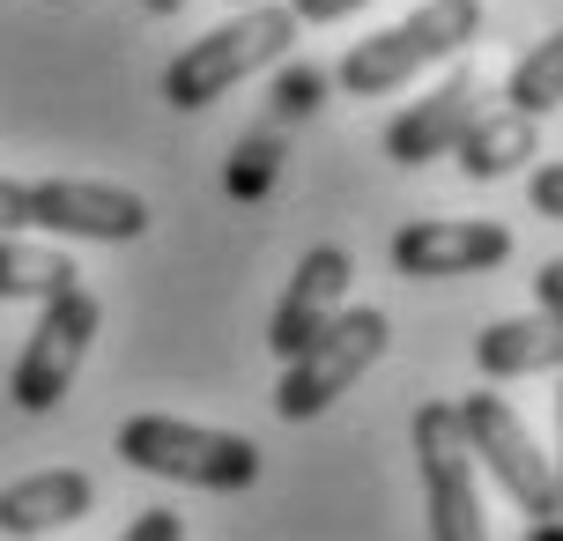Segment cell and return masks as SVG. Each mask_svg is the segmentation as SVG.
<instances>
[{
    "mask_svg": "<svg viewBox=\"0 0 563 541\" xmlns=\"http://www.w3.org/2000/svg\"><path fill=\"white\" fill-rule=\"evenodd\" d=\"M534 312H563V260H541V275H534Z\"/></svg>",
    "mask_w": 563,
    "mask_h": 541,
    "instance_id": "603a6c76",
    "label": "cell"
},
{
    "mask_svg": "<svg viewBox=\"0 0 563 541\" xmlns=\"http://www.w3.org/2000/svg\"><path fill=\"white\" fill-rule=\"evenodd\" d=\"M511 260V230L505 223H408L394 230V267L408 283H452V275H489Z\"/></svg>",
    "mask_w": 563,
    "mask_h": 541,
    "instance_id": "30bf717a",
    "label": "cell"
},
{
    "mask_svg": "<svg viewBox=\"0 0 563 541\" xmlns=\"http://www.w3.org/2000/svg\"><path fill=\"white\" fill-rule=\"evenodd\" d=\"M489 97H497V89L482 82L475 67L445 75L430 97H416L408 112L386 119V156H394V164H408V172H416V164H430V156H452V142H460V134L489 112Z\"/></svg>",
    "mask_w": 563,
    "mask_h": 541,
    "instance_id": "9c48e42d",
    "label": "cell"
},
{
    "mask_svg": "<svg viewBox=\"0 0 563 541\" xmlns=\"http://www.w3.org/2000/svg\"><path fill=\"white\" fill-rule=\"evenodd\" d=\"M30 230L89 238V245H126L148 230V200L104 178H30Z\"/></svg>",
    "mask_w": 563,
    "mask_h": 541,
    "instance_id": "ba28073f",
    "label": "cell"
},
{
    "mask_svg": "<svg viewBox=\"0 0 563 541\" xmlns=\"http://www.w3.org/2000/svg\"><path fill=\"white\" fill-rule=\"evenodd\" d=\"M534 156H541V119H527V112H482L452 142V164H460V178H475V186H497V178L527 172Z\"/></svg>",
    "mask_w": 563,
    "mask_h": 541,
    "instance_id": "5bb4252c",
    "label": "cell"
},
{
    "mask_svg": "<svg viewBox=\"0 0 563 541\" xmlns=\"http://www.w3.org/2000/svg\"><path fill=\"white\" fill-rule=\"evenodd\" d=\"M349 253L341 245H311L305 260H297V275H289V289H282V305H275V319H267V349H275L282 364L297 356V349L327 327V319L349 305Z\"/></svg>",
    "mask_w": 563,
    "mask_h": 541,
    "instance_id": "8fae6325",
    "label": "cell"
},
{
    "mask_svg": "<svg viewBox=\"0 0 563 541\" xmlns=\"http://www.w3.org/2000/svg\"><path fill=\"white\" fill-rule=\"evenodd\" d=\"M364 0H289V15L297 23H341V15H356Z\"/></svg>",
    "mask_w": 563,
    "mask_h": 541,
    "instance_id": "7402d4cb",
    "label": "cell"
},
{
    "mask_svg": "<svg viewBox=\"0 0 563 541\" xmlns=\"http://www.w3.org/2000/svg\"><path fill=\"white\" fill-rule=\"evenodd\" d=\"M475 371L482 378H534V371H563V312H527L497 319L475 334Z\"/></svg>",
    "mask_w": 563,
    "mask_h": 541,
    "instance_id": "4fadbf2b",
    "label": "cell"
},
{
    "mask_svg": "<svg viewBox=\"0 0 563 541\" xmlns=\"http://www.w3.org/2000/svg\"><path fill=\"white\" fill-rule=\"evenodd\" d=\"M475 37H482V0H422L416 15H400V23L356 37L349 59L334 67V82L349 89V97H386V89L416 82L422 67L460 59Z\"/></svg>",
    "mask_w": 563,
    "mask_h": 541,
    "instance_id": "7a4b0ae2",
    "label": "cell"
},
{
    "mask_svg": "<svg viewBox=\"0 0 563 541\" xmlns=\"http://www.w3.org/2000/svg\"><path fill=\"white\" fill-rule=\"evenodd\" d=\"M141 8H148V15H178L186 0H141Z\"/></svg>",
    "mask_w": 563,
    "mask_h": 541,
    "instance_id": "d4e9b609",
    "label": "cell"
},
{
    "mask_svg": "<svg viewBox=\"0 0 563 541\" xmlns=\"http://www.w3.org/2000/svg\"><path fill=\"white\" fill-rule=\"evenodd\" d=\"M275 172H282V148H275V134H260V142H245L238 148V164H230V200H253V194H267L275 186Z\"/></svg>",
    "mask_w": 563,
    "mask_h": 541,
    "instance_id": "e0dca14e",
    "label": "cell"
},
{
    "mask_svg": "<svg viewBox=\"0 0 563 541\" xmlns=\"http://www.w3.org/2000/svg\"><path fill=\"white\" fill-rule=\"evenodd\" d=\"M230 8H260V0H230Z\"/></svg>",
    "mask_w": 563,
    "mask_h": 541,
    "instance_id": "4316f807",
    "label": "cell"
},
{
    "mask_svg": "<svg viewBox=\"0 0 563 541\" xmlns=\"http://www.w3.org/2000/svg\"><path fill=\"white\" fill-rule=\"evenodd\" d=\"M452 408H460V438H467V453L497 475V489L527 512V527L563 519L556 512V467L541 460L534 430L505 408V394H467V400H452Z\"/></svg>",
    "mask_w": 563,
    "mask_h": 541,
    "instance_id": "52a82bcc",
    "label": "cell"
},
{
    "mask_svg": "<svg viewBox=\"0 0 563 541\" xmlns=\"http://www.w3.org/2000/svg\"><path fill=\"white\" fill-rule=\"evenodd\" d=\"M30 230V178H0V238Z\"/></svg>",
    "mask_w": 563,
    "mask_h": 541,
    "instance_id": "ffe728a7",
    "label": "cell"
},
{
    "mask_svg": "<svg viewBox=\"0 0 563 541\" xmlns=\"http://www.w3.org/2000/svg\"><path fill=\"white\" fill-rule=\"evenodd\" d=\"M119 541H186V519H178V512H141Z\"/></svg>",
    "mask_w": 563,
    "mask_h": 541,
    "instance_id": "44dd1931",
    "label": "cell"
},
{
    "mask_svg": "<svg viewBox=\"0 0 563 541\" xmlns=\"http://www.w3.org/2000/svg\"><path fill=\"white\" fill-rule=\"evenodd\" d=\"M119 460L156 475V483H186V489H253L260 483V445L238 430H208V423H178V416H134L119 423Z\"/></svg>",
    "mask_w": 563,
    "mask_h": 541,
    "instance_id": "3957f363",
    "label": "cell"
},
{
    "mask_svg": "<svg viewBox=\"0 0 563 541\" xmlns=\"http://www.w3.org/2000/svg\"><path fill=\"white\" fill-rule=\"evenodd\" d=\"M297 45V15L282 8V0H260V8H238L230 23L200 30L186 53L164 67V104L170 112H200V104H216L230 89L260 75V67H275L282 53Z\"/></svg>",
    "mask_w": 563,
    "mask_h": 541,
    "instance_id": "6da1fadb",
    "label": "cell"
},
{
    "mask_svg": "<svg viewBox=\"0 0 563 541\" xmlns=\"http://www.w3.org/2000/svg\"><path fill=\"white\" fill-rule=\"evenodd\" d=\"M319 97H327V75H319V67H282L275 75V119L319 112Z\"/></svg>",
    "mask_w": 563,
    "mask_h": 541,
    "instance_id": "ac0fdd59",
    "label": "cell"
},
{
    "mask_svg": "<svg viewBox=\"0 0 563 541\" xmlns=\"http://www.w3.org/2000/svg\"><path fill=\"white\" fill-rule=\"evenodd\" d=\"M97 327H104V305H97L89 289L45 297L23 356H15V371H8V400H15L23 416H53L59 400H67V386H75V371H82L89 342H97Z\"/></svg>",
    "mask_w": 563,
    "mask_h": 541,
    "instance_id": "5b68a950",
    "label": "cell"
},
{
    "mask_svg": "<svg viewBox=\"0 0 563 541\" xmlns=\"http://www.w3.org/2000/svg\"><path fill=\"white\" fill-rule=\"evenodd\" d=\"M97 505V483L82 467H45V475H23V483L0 489V541H37L53 527H75V519Z\"/></svg>",
    "mask_w": 563,
    "mask_h": 541,
    "instance_id": "7c38bea8",
    "label": "cell"
},
{
    "mask_svg": "<svg viewBox=\"0 0 563 541\" xmlns=\"http://www.w3.org/2000/svg\"><path fill=\"white\" fill-rule=\"evenodd\" d=\"M386 342H394V319L378 312V305H341L319 334H311L289 364H282V386H275V416L282 423H311V416H327L356 378H364L378 356H386Z\"/></svg>",
    "mask_w": 563,
    "mask_h": 541,
    "instance_id": "277c9868",
    "label": "cell"
},
{
    "mask_svg": "<svg viewBox=\"0 0 563 541\" xmlns=\"http://www.w3.org/2000/svg\"><path fill=\"white\" fill-rule=\"evenodd\" d=\"M82 289V267L53 245H30V238H0V305H45Z\"/></svg>",
    "mask_w": 563,
    "mask_h": 541,
    "instance_id": "9a60e30c",
    "label": "cell"
},
{
    "mask_svg": "<svg viewBox=\"0 0 563 541\" xmlns=\"http://www.w3.org/2000/svg\"><path fill=\"white\" fill-rule=\"evenodd\" d=\"M527 541H563V527H556V519H541V527H534Z\"/></svg>",
    "mask_w": 563,
    "mask_h": 541,
    "instance_id": "cb8c5ba5",
    "label": "cell"
},
{
    "mask_svg": "<svg viewBox=\"0 0 563 541\" xmlns=\"http://www.w3.org/2000/svg\"><path fill=\"white\" fill-rule=\"evenodd\" d=\"M408 438H416V467H422L430 541H489L482 489H475V453H467V438H460V408H452V400H422Z\"/></svg>",
    "mask_w": 563,
    "mask_h": 541,
    "instance_id": "8992f818",
    "label": "cell"
},
{
    "mask_svg": "<svg viewBox=\"0 0 563 541\" xmlns=\"http://www.w3.org/2000/svg\"><path fill=\"white\" fill-rule=\"evenodd\" d=\"M527 200H534V216L563 223V164H541V172L527 178Z\"/></svg>",
    "mask_w": 563,
    "mask_h": 541,
    "instance_id": "d6986e66",
    "label": "cell"
},
{
    "mask_svg": "<svg viewBox=\"0 0 563 541\" xmlns=\"http://www.w3.org/2000/svg\"><path fill=\"white\" fill-rule=\"evenodd\" d=\"M556 423H563V394H556ZM556 512H563V460H556Z\"/></svg>",
    "mask_w": 563,
    "mask_h": 541,
    "instance_id": "484cf974",
    "label": "cell"
},
{
    "mask_svg": "<svg viewBox=\"0 0 563 541\" xmlns=\"http://www.w3.org/2000/svg\"><path fill=\"white\" fill-rule=\"evenodd\" d=\"M556 104H563V30H549V37H534V53L505 75V112L549 119Z\"/></svg>",
    "mask_w": 563,
    "mask_h": 541,
    "instance_id": "2e32d148",
    "label": "cell"
}]
</instances>
